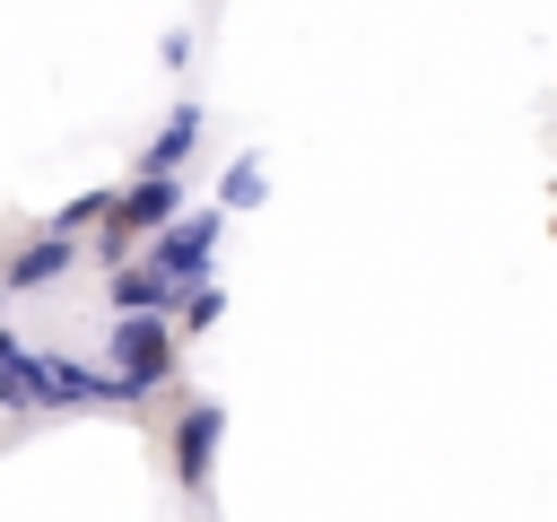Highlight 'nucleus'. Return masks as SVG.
<instances>
[{"label":"nucleus","mask_w":557,"mask_h":522,"mask_svg":"<svg viewBox=\"0 0 557 522\" xmlns=\"http://www.w3.org/2000/svg\"><path fill=\"white\" fill-rule=\"evenodd\" d=\"M209 444H218V409H191L183 418V487L209 478Z\"/></svg>","instance_id":"obj_2"},{"label":"nucleus","mask_w":557,"mask_h":522,"mask_svg":"<svg viewBox=\"0 0 557 522\" xmlns=\"http://www.w3.org/2000/svg\"><path fill=\"white\" fill-rule=\"evenodd\" d=\"M122 365H131L122 391H148V383L165 374V331H157V322H122Z\"/></svg>","instance_id":"obj_1"},{"label":"nucleus","mask_w":557,"mask_h":522,"mask_svg":"<svg viewBox=\"0 0 557 522\" xmlns=\"http://www.w3.org/2000/svg\"><path fill=\"white\" fill-rule=\"evenodd\" d=\"M200 244H209V226H174V244H165V270H191V261H200Z\"/></svg>","instance_id":"obj_3"},{"label":"nucleus","mask_w":557,"mask_h":522,"mask_svg":"<svg viewBox=\"0 0 557 522\" xmlns=\"http://www.w3.org/2000/svg\"><path fill=\"white\" fill-rule=\"evenodd\" d=\"M61 261H70V235H61V244H44V252H26V261H17V278H52Z\"/></svg>","instance_id":"obj_4"}]
</instances>
